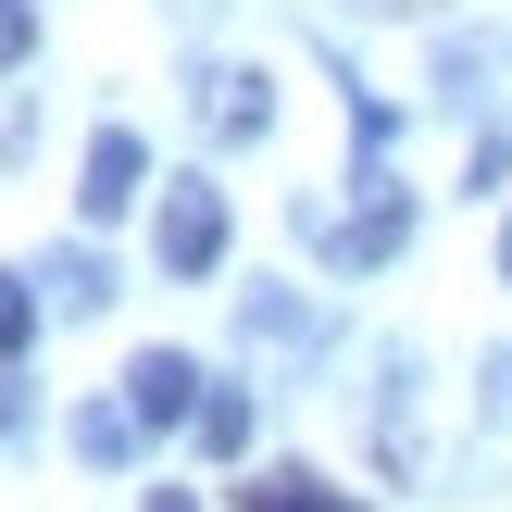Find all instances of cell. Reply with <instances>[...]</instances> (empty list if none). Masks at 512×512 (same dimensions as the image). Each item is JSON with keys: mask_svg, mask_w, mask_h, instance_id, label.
Instances as JSON below:
<instances>
[{"mask_svg": "<svg viewBox=\"0 0 512 512\" xmlns=\"http://www.w3.org/2000/svg\"><path fill=\"white\" fill-rule=\"evenodd\" d=\"M163 275H213L225 263V188H200V175H163Z\"/></svg>", "mask_w": 512, "mask_h": 512, "instance_id": "obj_1", "label": "cell"}, {"mask_svg": "<svg viewBox=\"0 0 512 512\" xmlns=\"http://www.w3.org/2000/svg\"><path fill=\"white\" fill-rule=\"evenodd\" d=\"M200 400H213V388H200L188 350H138V363H125V413H138L150 438H163V425H200Z\"/></svg>", "mask_w": 512, "mask_h": 512, "instance_id": "obj_2", "label": "cell"}, {"mask_svg": "<svg viewBox=\"0 0 512 512\" xmlns=\"http://www.w3.org/2000/svg\"><path fill=\"white\" fill-rule=\"evenodd\" d=\"M138 175H150V150L125 138V125H100V138H88V175H75V213H88V225H113L125 200H138Z\"/></svg>", "mask_w": 512, "mask_h": 512, "instance_id": "obj_3", "label": "cell"}, {"mask_svg": "<svg viewBox=\"0 0 512 512\" xmlns=\"http://www.w3.org/2000/svg\"><path fill=\"white\" fill-rule=\"evenodd\" d=\"M313 238L338 250V263H388V250L413 238V200H400V188H375L363 213H313Z\"/></svg>", "mask_w": 512, "mask_h": 512, "instance_id": "obj_4", "label": "cell"}, {"mask_svg": "<svg viewBox=\"0 0 512 512\" xmlns=\"http://www.w3.org/2000/svg\"><path fill=\"white\" fill-rule=\"evenodd\" d=\"M375 425H388V475L413 488V463H425V388H413V350H388V388H375Z\"/></svg>", "mask_w": 512, "mask_h": 512, "instance_id": "obj_5", "label": "cell"}, {"mask_svg": "<svg viewBox=\"0 0 512 512\" xmlns=\"http://www.w3.org/2000/svg\"><path fill=\"white\" fill-rule=\"evenodd\" d=\"M200 113H213V138H263V125H275V88H263V75H250V63H225Z\"/></svg>", "mask_w": 512, "mask_h": 512, "instance_id": "obj_6", "label": "cell"}, {"mask_svg": "<svg viewBox=\"0 0 512 512\" xmlns=\"http://www.w3.org/2000/svg\"><path fill=\"white\" fill-rule=\"evenodd\" d=\"M238 512H350V500H338V488H313V475L288 463V475H263V488H238Z\"/></svg>", "mask_w": 512, "mask_h": 512, "instance_id": "obj_7", "label": "cell"}, {"mask_svg": "<svg viewBox=\"0 0 512 512\" xmlns=\"http://www.w3.org/2000/svg\"><path fill=\"white\" fill-rule=\"evenodd\" d=\"M125 450H138V413L88 400V413H75V463H125Z\"/></svg>", "mask_w": 512, "mask_h": 512, "instance_id": "obj_8", "label": "cell"}, {"mask_svg": "<svg viewBox=\"0 0 512 512\" xmlns=\"http://www.w3.org/2000/svg\"><path fill=\"white\" fill-rule=\"evenodd\" d=\"M200 450H250V400H238V388L200 400Z\"/></svg>", "mask_w": 512, "mask_h": 512, "instance_id": "obj_9", "label": "cell"}, {"mask_svg": "<svg viewBox=\"0 0 512 512\" xmlns=\"http://www.w3.org/2000/svg\"><path fill=\"white\" fill-rule=\"evenodd\" d=\"M313 325H325L313 300H250V338H313Z\"/></svg>", "mask_w": 512, "mask_h": 512, "instance_id": "obj_10", "label": "cell"}, {"mask_svg": "<svg viewBox=\"0 0 512 512\" xmlns=\"http://www.w3.org/2000/svg\"><path fill=\"white\" fill-rule=\"evenodd\" d=\"M50 288H63V313H100V300H113V288H100V263H88V250H75V263H50Z\"/></svg>", "mask_w": 512, "mask_h": 512, "instance_id": "obj_11", "label": "cell"}, {"mask_svg": "<svg viewBox=\"0 0 512 512\" xmlns=\"http://www.w3.org/2000/svg\"><path fill=\"white\" fill-rule=\"evenodd\" d=\"M475 413L512 425V350H488V363H475Z\"/></svg>", "mask_w": 512, "mask_h": 512, "instance_id": "obj_12", "label": "cell"}, {"mask_svg": "<svg viewBox=\"0 0 512 512\" xmlns=\"http://www.w3.org/2000/svg\"><path fill=\"white\" fill-rule=\"evenodd\" d=\"M150 512H200V500H188V488H150Z\"/></svg>", "mask_w": 512, "mask_h": 512, "instance_id": "obj_13", "label": "cell"}, {"mask_svg": "<svg viewBox=\"0 0 512 512\" xmlns=\"http://www.w3.org/2000/svg\"><path fill=\"white\" fill-rule=\"evenodd\" d=\"M500 263H512V238H500Z\"/></svg>", "mask_w": 512, "mask_h": 512, "instance_id": "obj_14", "label": "cell"}]
</instances>
